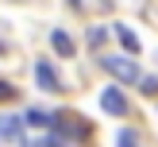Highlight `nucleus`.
Wrapping results in <instances>:
<instances>
[{
  "instance_id": "nucleus-9",
  "label": "nucleus",
  "mask_w": 158,
  "mask_h": 147,
  "mask_svg": "<svg viewBox=\"0 0 158 147\" xmlns=\"http://www.w3.org/2000/svg\"><path fill=\"white\" fill-rule=\"evenodd\" d=\"M139 89H143L147 97H158V77H139Z\"/></svg>"
},
{
  "instance_id": "nucleus-5",
  "label": "nucleus",
  "mask_w": 158,
  "mask_h": 147,
  "mask_svg": "<svg viewBox=\"0 0 158 147\" xmlns=\"http://www.w3.org/2000/svg\"><path fill=\"white\" fill-rule=\"evenodd\" d=\"M35 85H39V89H46V93H62L58 70H54L46 58H39V62H35Z\"/></svg>"
},
{
  "instance_id": "nucleus-12",
  "label": "nucleus",
  "mask_w": 158,
  "mask_h": 147,
  "mask_svg": "<svg viewBox=\"0 0 158 147\" xmlns=\"http://www.w3.org/2000/svg\"><path fill=\"white\" fill-rule=\"evenodd\" d=\"M104 39H108V27H89V43L93 46H104Z\"/></svg>"
},
{
  "instance_id": "nucleus-15",
  "label": "nucleus",
  "mask_w": 158,
  "mask_h": 147,
  "mask_svg": "<svg viewBox=\"0 0 158 147\" xmlns=\"http://www.w3.org/2000/svg\"><path fill=\"white\" fill-rule=\"evenodd\" d=\"M4 50H8V43H0V54H4Z\"/></svg>"
},
{
  "instance_id": "nucleus-14",
  "label": "nucleus",
  "mask_w": 158,
  "mask_h": 147,
  "mask_svg": "<svg viewBox=\"0 0 158 147\" xmlns=\"http://www.w3.org/2000/svg\"><path fill=\"white\" fill-rule=\"evenodd\" d=\"M66 4H69V8H81V0H66Z\"/></svg>"
},
{
  "instance_id": "nucleus-1",
  "label": "nucleus",
  "mask_w": 158,
  "mask_h": 147,
  "mask_svg": "<svg viewBox=\"0 0 158 147\" xmlns=\"http://www.w3.org/2000/svg\"><path fill=\"white\" fill-rule=\"evenodd\" d=\"M50 132L62 136V139H77V143H85V139L93 136V124L85 120V116H77V112H54Z\"/></svg>"
},
{
  "instance_id": "nucleus-3",
  "label": "nucleus",
  "mask_w": 158,
  "mask_h": 147,
  "mask_svg": "<svg viewBox=\"0 0 158 147\" xmlns=\"http://www.w3.org/2000/svg\"><path fill=\"white\" fill-rule=\"evenodd\" d=\"M0 143H4V147L27 143V136H23V116H15V112H4V116H0Z\"/></svg>"
},
{
  "instance_id": "nucleus-6",
  "label": "nucleus",
  "mask_w": 158,
  "mask_h": 147,
  "mask_svg": "<svg viewBox=\"0 0 158 147\" xmlns=\"http://www.w3.org/2000/svg\"><path fill=\"white\" fill-rule=\"evenodd\" d=\"M50 46H54V54H58V58H73V54H77V43L69 39V31H62V27L50 31Z\"/></svg>"
},
{
  "instance_id": "nucleus-10",
  "label": "nucleus",
  "mask_w": 158,
  "mask_h": 147,
  "mask_svg": "<svg viewBox=\"0 0 158 147\" xmlns=\"http://www.w3.org/2000/svg\"><path fill=\"white\" fill-rule=\"evenodd\" d=\"M116 147H139V143H135V132H131V128H123L120 136H116Z\"/></svg>"
},
{
  "instance_id": "nucleus-4",
  "label": "nucleus",
  "mask_w": 158,
  "mask_h": 147,
  "mask_svg": "<svg viewBox=\"0 0 158 147\" xmlns=\"http://www.w3.org/2000/svg\"><path fill=\"white\" fill-rule=\"evenodd\" d=\"M100 108H104L108 116H123L127 112V97H123L120 85H104V89H100Z\"/></svg>"
},
{
  "instance_id": "nucleus-2",
  "label": "nucleus",
  "mask_w": 158,
  "mask_h": 147,
  "mask_svg": "<svg viewBox=\"0 0 158 147\" xmlns=\"http://www.w3.org/2000/svg\"><path fill=\"white\" fill-rule=\"evenodd\" d=\"M100 66H104L116 81H127V85H139V77H143V70H139L131 58H123V54H104Z\"/></svg>"
},
{
  "instance_id": "nucleus-8",
  "label": "nucleus",
  "mask_w": 158,
  "mask_h": 147,
  "mask_svg": "<svg viewBox=\"0 0 158 147\" xmlns=\"http://www.w3.org/2000/svg\"><path fill=\"white\" fill-rule=\"evenodd\" d=\"M23 124H35V128H46V132H50V124H54V112L31 108V112H23Z\"/></svg>"
},
{
  "instance_id": "nucleus-11",
  "label": "nucleus",
  "mask_w": 158,
  "mask_h": 147,
  "mask_svg": "<svg viewBox=\"0 0 158 147\" xmlns=\"http://www.w3.org/2000/svg\"><path fill=\"white\" fill-rule=\"evenodd\" d=\"M15 97H19L15 81H0V101H15Z\"/></svg>"
},
{
  "instance_id": "nucleus-13",
  "label": "nucleus",
  "mask_w": 158,
  "mask_h": 147,
  "mask_svg": "<svg viewBox=\"0 0 158 147\" xmlns=\"http://www.w3.org/2000/svg\"><path fill=\"white\" fill-rule=\"evenodd\" d=\"M27 147H62V139H54V132H50V136H43V139H31Z\"/></svg>"
},
{
  "instance_id": "nucleus-7",
  "label": "nucleus",
  "mask_w": 158,
  "mask_h": 147,
  "mask_svg": "<svg viewBox=\"0 0 158 147\" xmlns=\"http://www.w3.org/2000/svg\"><path fill=\"white\" fill-rule=\"evenodd\" d=\"M112 35L120 39V46H123L127 54H139V46H143V43H139V35L127 27V23H116V27H112Z\"/></svg>"
}]
</instances>
